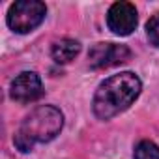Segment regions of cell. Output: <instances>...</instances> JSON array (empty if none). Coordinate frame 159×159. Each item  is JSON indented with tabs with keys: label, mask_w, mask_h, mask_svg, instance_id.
Listing matches in <instances>:
<instances>
[{
	"label": "cell",
	"mask_w": 159,
	"mask_h": 159,
	"mask_svg": "<svg viewBox=\"0 0 159 159\" xmlns=\"http://www.w3.org/2000/svg\"><path fill=\"white\" fill-rule=\"evenodd\" d=\"M142 83L140 79L131 73L124 71L118 75L109 77L105 83L99 84L94 96V114L99 120H111L116 114L124 112L140 94Z\"/></svg>",
	"instance_id": "cell-1"
},
{
	"label": "cell",
	"mask_w": 159,
	"mask_h": 159,
	"mask_svg": "<svg viewBox=\"0 0 159 159\" xmlns=\"http://www.w3.org/2000/svg\"><path fill=\"white\" fill-rule=\"evenodd\" d=\"M64 125L62 112L52 105H41L34 109L19 125L13 142L21 152H32L34 144L52 140Z\"/></svg>",
	"instance_id": "cell-2"
},
{
	"label": "cell",
	"mask_w": 159,
	"mask_h": 159,
	"mask_svg": "<svg viewBox=\"0 0 159 159\" xmlns=\"http://www.w3.org/2000/svg\"><path fill=\"white\" fill-rule=\"evenodd\" d=\"M47 8L39 0H19L8 11V26L17 34H26L41 25Z\"/></svg>",
	"instance_id": "cell-3"
},
{
	"label": "cell",
	"mask_w": 159,
	"mask_h": 159,
	"mask_svg": "<svg viewBox=\"0 0 159 159\" xmlns=\"http://www.w3.org/2000/svg\"><path fill=\"white\" fill-rule=\"evenodd\" d=\"M129 56H131V52L125 45H114V43H96L88 52L90 67H94V69L118 66V64L129 60Z\"/></svg>",
	"instance_id": "cell-4"
},
{
	"label": "cell",
	"mask_w": 159,
	"mask_h": 159,
	"mask_svg": "<svg viewBox=\"0 0 159 159\" xmlns=\"http://www.w3.org/2000/svg\"><path fill=\"white\" fill-rule=\"evenodd\" d=\"M107 26L116 36H129L137 28V10L129 2H116L107 13Z\"/></svg>",
	"instance_id": "cell-5"
},
{
	"label": "cell",
	"mask_w": 159,
	"mask_h": 159,
	"mask_svg": "<svg viewBox=\"0 0 159 159\" xmlns=\"http://www.w3.org/2000/svg\"><path fill=\"white\" fill-rule=\"evenodd\" d=\"M10 94L19 103H30V101L39 99L41 94H43L39 75L34 73V71H25V73L17 75L13 79V83H11Z\"/></svg>",
	"instance_id": "cell-6"
},
{
	"label": "cell",
	"mask_w": 159,
	"mask_h": 159,
	"mask_svg": "<svg viewBox=\"0 0 159 159\" xmlns=\"http://www.w3.org/2000/svg\"><path fill=\"white\" fill-rule=\"evenodd\" d=\"M79 52H81V43L75 41V39H69V38L56 41L52 45V49H51V56H52V60L56 64H67Z\"/></svg>",
	"instance_id": "cell-7"
},
{
	"label": "cell",
	"mask_w": 159,
	"mask_h": 159,
	"mask_svg": "<svg viewBox=\"0 0 159 159\" xmlns=\"http://www.w3.org/2000/svg\"><path fill=\"white\" fill-rule=\"evenodd\" d=\"M135 159H159V146L152 140H142L135 148Z\"/></svg>",
	"instance_id": "cell-8"
},
{
	"label": "cell",
	"mask_w": 159,
	"mask_h": 159,
	"mask_svg": "<svg viewBox=\"0 0 159 159\" xmlns=\"http://www.w3.org/2000/svg\"><path fill=\"white\" fill-rule=\"evenodd\" d=\"M146 34H148V39H150L155 47H159V13H155V15L148 21V25H146Z\"/></svg>",
	"instance_id": "cell-9"
}]
</instances>
